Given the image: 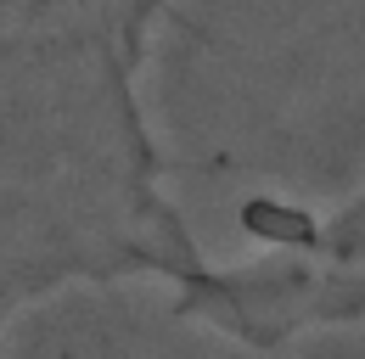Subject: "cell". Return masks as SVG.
I'll return each mask as SVG.
<instances>
[{"label": "cell", "instance_id": "2", "mask_svg": "<svg viewBox=\"0 0 365 359\" xmlns=\"http://www.w3.org/2000/svg\"><path fill=\"white\" fill-rule=\"evenodd\" d=\"M185 320L253 354L365 326V175L337 197H259L242 241L169 292Z\"/></svg>", "mask_w": 365, "mask_h": 359}, {"label": "cell", "instance_id": "1", "mask_svg": "<svg viewBox=\"0 0 365 359\" xmlns=\"http://www.w3.org/2000/svg\"><path fill=\"white\" fill-rule=\"evenodd\" d=\"M169 0H0V348L68 292L202 264L146 73Z\"/></svg>", "mask_w": 365, "mask_h": 359}]
</instances>
